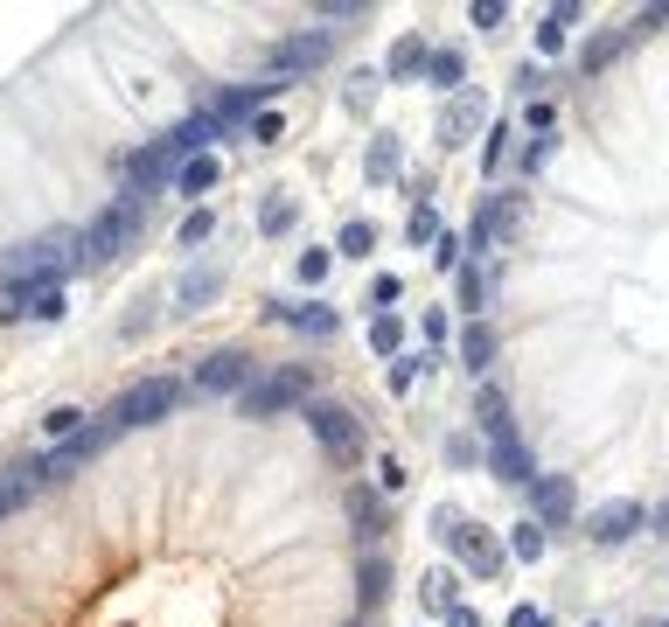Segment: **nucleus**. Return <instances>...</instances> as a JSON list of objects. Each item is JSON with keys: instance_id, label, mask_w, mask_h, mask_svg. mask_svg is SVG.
<instances>
[{"instance_id": "58836bf2", "label": "nucleus", "mask_w": 669, "mask_h": 627, "mask_svg": "<svg viewBox=\"0 0 669 627\" xmlns=\"http://www.w3.org/2000/svg\"><path fill=\"white\" fill-rule=\"evenodd\" d=\"M362 14H370L362 0H328V8H321V22H362Z\"/></svg>"}, {"instance_id": "c03bdc74", "label": "nucleus", "mask_w": 669, "mask_h": 627, "mask_svg": "<svg viewBox=\"0 0 669 627\" xmlns=\"http://www.w3.org/2000/svg\"><path fill=\"white\" fill-rule=\"evenodd\" d=\"M293 217H300L293 202H265V231H286V223H293Z\"/></svg>"}, {"instance_id": "4468645a", "label": "nucleus", "mask_w": 669, "mask_h": 627, "mask_svg": "<svg viewBox=\"0 0 669 627\" xmlns=\"http://www.w3.org/2000/svg\"><path fill=\"white\" fill-rule=\"evenodd\" d=\"M530 502H538V523H558V530L572 523V509H579L565 474H538V481H530Z\"/></svg>"}, {"instance_id": "2eb2a0df", "label": "nucleus", "mask_w": 669, "mask_h": 627, "mask_svg": "<svg viewBox=\"0 0 669 627\" xmlns=\"http://www.w3.org/2000/svg\"><path fill=\"white\" fill-rule=\"evenodd\" d=\"M265 91H273V78H258V84H238V91H217V98H209V119H217V126H238V119H258V105H265Z\"/></svg>"}, {"instance_id": "4c0bfd02", "label": "nucleus", "mask_w": 669, "mask_h": 627, "mask_svg": "<svg viewBox=\"0 0 669 627\" xmlns=\"http://www.w3.org/2000/svg\"><path fill=\"white\" fill-rule=\"evenodd\" d=\"M461 252H468V244H461V237H453V231H447V237H439V244H432V265H439V272H453V265H461Z\"/></svg>"}, {"instance_id": "a878e982", "label": "nucleus", "mask_w": 669, "mask_h": 627, "mask_svg": "<svg viewBox=\"0 0 669 627\" xmlns=\"http://www.w3.org/2000/svg\"><path fill=\"white\" fill-rule=\"evenodd\" d=\"M384 585H391V565H384V550H370V558H362V606L384 600Z\"/></svg>"}, {"instance_id": "c756f323", "label": "nucleus", "mask_w": 669, "mask_h": 627, "mask_svg": "<svg viewBox=\"0 0 669 627\" xmlns=\"http://www.w3.org/2000/svg\"><path fill=\"white\" fill-rule=\"evenodd\" d=\"M509 140H516V132H509V119H503V126L488 132V154H482V175H488V182L503 175V161H509Z\"/></svg>"}, {"instance_id": "09e8293b", "label": "nucleus", "mask_w": 669, "mask_h": 627, "mask_svg": "<svg viewBox=\"0 0 669 627\" xmlns=\"http://www.w3.org/2000/svg\"><path fill=\"white\" fill-rule=\"evenodd\" d=\"M656 530H662V537H669V502H662V509H656Z\"/></svg>"}, {"instance_id": "4be33fe9", "label": "nucleus", "mask_w": 669, "mask_h": 627, "mask_svg": "<svg viewBox=\"0 0 669 627\" xmlns=\"http://www.w3.org/2000/svg\"><path fill=\"white\" fill-rule=\"evenodd\" d=\"M544 550H551V537H544V523H538V516H530V523H516V530H509V558H523V565H538V558H544Z\"/></svg>"}, {"instance_id": "3c124183", "label": "nucleus", "mask_w": 669, "mask_h": 627, "mask_svg": "<svg viewBox=\"0 0 669 627\" xmlns=\"http://www.w3.org/2000/svg\"><path fill=\"white\" fill-rule=\"evenodd\" d=\"M656 627H669V620H656Z\"/></svg>"}, {"instance_id": "412c9836", "label": "nucleus", "mask_w": 669, "mask_h": 627, "mask_svg": "<svg viewBox=\"0 0 669 627\" xmlns=\"http://www.w3.org/2000/svg\"><path fill=\"white\" fill-rule=\"evenodd\" d=\"M349 516H356V530H362V544L384 537V502H377L370 488H349Z\"/></svg>"}, {"instance_id": "393cba45", "label": "nucleus", "mask_w": 669, "mask_h": 627, "mask_svg": "<svg viewBox=\"0 0 669 627\" xmlns=\"http://www.w3.org/2000/svg\"><path fill=\"white\" fill-rule=\"evenodd\" d=\"M217 175H223L217 154H203V161H188L182 175H175V188H182V196H209V188H217Z\"/></svg>"}, {"instance_id": "aec40b11", "label": "nucleus", "mask_w": 669, "mask_h": 627, "mask_svg": "<svg viewBox=\"0 0 669 627\" xmlns=\"http://www.w3.org/2000/svg\"><path fill=\"white\" fill-rule=\"evenodd\" d=\"M461 363L468 370H488L495 363V328H488V321H468V328H461Z\"/></svg>"}, {"instance_id": "7ed1b4c3", "label": "nucleus", "mask_w": 669, "mask_h": 627, "mask_svg": "<svg viewBox=\"0 0 669 627\" xmlns=\"http://www.w3.org/2000/svg\"><path fill=\"white\" fill-rule=\"evenodd\" d=\"M140 217H147V202H132V196L112 202L105 217L84 231V265H112V258H126V252H132V237H140Z\"/></svg>"}, {"instance_id": "0eeeda50", "label": "nucleus", "mask_w": 669, "mask_h": 627, "mask_svg": "<svg viewBox=\"0 0 669 627\" xmlns=\"http://www.w3.org/2000/svg\"><path fill=\"white\" fill-rule=\"evenodd\" d=\"M488 474H495V481H516V488H530V481H538V467H530V446L516 440V426L488 432Z\"/></svg>"}, {"instance_id": "8fccbe9b", "label": "nucleus", "mask_w": 669, "mask_h": 627, "mask_svg": "<svg viewBox=\"0 0 669 627\" xmlns=\"http://www.w3.org/2000/svg\"><path fill=\"white\" fill-rule=\"evenodd\" d=\"M0 516H8V496H0Z\"/></svg>"}, {"instance_id": "37998d69", "label": "nucleus", "mask_w": 669, "mask_h": 627, "mask_svg": "<svg viewBox=\"0 0 669 627\" xmlns=\"http://www.w3.org/2000/svg\"><path fill=\"white\" fill-rule=\"evenodd\" d=\"M474 453H482V446H474V440H468V432H453V440H447V461H453V467H468V461H474Z\"/></svg>"}, {"instance_id": "72a5a7b5", "label": "nucleus", "mask_w": 669, "mask_h": 627, "mask_svg": "<svg viewBox=\"0 0 669 627\" xmlns=\"http://www.w3.org/2000/svg\"><path fill=\"white\" fill-rule=\"evenodd\" d=\"M370 244H377V223H342V252H349V258H362V252H370Z\"/></svg>"}, {"instance_id": "9b49d317", "label": "nucleus", "mask_w": 669, "mask_h": 627, "mask_svg": "<svg viewBox=\"0 0 669 627\" xmlns=\"http://www.w3.org/2000/svg\"><path fill=\"white\" fill-rule=\"evenodd\" d=\"M196 391H252V356H244V349H217V356H203Z\"/></svg>"}, {"instance_id": "f8f14e48", "label": "nucleus", "mask_w": 669, "mask_h": 627, "mask_svg": "<svg viewBox=\"0 0 669 627\" xmlns=\"http://www.w3.org/2000/svg\"><path fill=\"white\" fill-rule=\"evenodd\" d=\"M168 175H175V167H168L161 140H154V147H140V154H126V196H132V202L161 196V182H168Z\"/></svg>"}, {"instance_id": "f704fd0d", "label": "nucleus", "mask_w": 669, "mask_h": 627, "mask_svg": "<svg viewBox=\"0 0 669 627\" xmlns=\"http://www.w3.org/2000/svg\"><path fill=\"white\" fill-rule=\"evenodd\" d=\"M209 231H217V217H209V209H188V217H182V244H203Z\"/></svg>"}, {"instance_id": "473e14b6", "label": "nucleus", "mask_w": 669, "mask_h": 627, "mask_svg": "<svg viewBox=\"0 0 669 627\" xmlns=\"http://www.w3.org/2000/svg\"><path fill=\"white\" fill-rule=\"evenodd\" d=\"M621 43H627L621 28H614V35H592V43H586V70H607V63L621 56Z\"/></svg>"}, {"instance_id": "f3484780", "label": "nucleus", "mask_w": 669, "mask_h": 627, "mask_svg": "<svg viewBox=\"0 0 669 627\" xmlns=\"http://www.w3.org/2000/svg\"><path fill=\"white\" fill-rule=\"evenodd\" d=\"M112 432H119V426H112V418H99V426H84V432H70V440H64V446H56V453H49V467H56V474H70V467H84V461H91V453H99V446L112 440Z\"/></svg>"}, {"instance_id": "1a4fd4ad", "label": "nucleus", "mask_w": 669, "mask_h": 627, "mask_svg": "<svg viewBox=\"0 0 669 627\" xmlns=\"http://www.w3.org/2000/svg\"><path fill=\"white\" fill-rule=\"evenodd\" d=\"M516 196H488L482 209H474V223H468V252H495V244H503L509 231H516Z\"/></svg>"}, {"instance_id": "bb28decb", "label": "nucleus", "mask_w": 669, "mask_h": 627, "mask_svg": "<svg viewBox=\"0 0 669 627\" xmlns=\"http://www.w3.org/2000/svg\"><path fill=\"white\" fill-rule=\"evenodd\" d=\"M223 293V272H188L182 279V307H203V300H217Z\"/></svg>"}, {"instance_id": "a19ab883", "label": "nucleus", "mask_w": 669, "mask_h": 627, "mask_svg": "<svg viewBox=\"0 0 669 627\" xmlns=\"http://www.w3.org/2000/svg\"><path fill=\"white\" fill-rule=\"evenodd\" d=\"M300 279L321 287V279H328V252H308V258H300Z\"/></svg>"}, {"instance_id": "b1692460", "label": "nucleus", "mask_w": 669, "mask_h": 627, "mask_svg": "<svg viewBox=\"0 0 669 627\" xmlns=\"http://www.w3.org/2000/svg\"><path fill=\"white\" fill-rule=\"evenodd\" d=\"M426 78H432L439 91H461V78H468V56H461V49H432Z\"/></svg>"}, {"instance_id": "79ce46f5", "label": "nucleus", "mask_w": 669, "mask_h": 627, "mask_svg": "<svg viewBox=\"0 0 669 627\" xmlns=\"http://www.w3.org/2000/svg\"><path fill=\"white\" fill-rule=\"evenodd\" d=\"M544 161H551V132H538V140H530V147H523V167H530V175H538V167H544Z\"/></svg>"}, {"instance_id": "6ab92c4d", "label": "nucleus", "mask_w": 669, "mask_h": 627, "mask_svg": "<svg viewBox=\"0 0 669 627\" xmlns=\"http://www.w3.org/2000/svg\"><path fill=\"white\" fill-rule=\"evenodd\" d=\"M579 22V0H558V8L544 14V28H538V56H558L565 49V28Z\"/></svg>"}, {"instance_id": "a211bd4d", "label": "nucleus", "mask_w": 669, "mask_h": 627, "mask_svg": "<svg viewBox=\"0 0 669 627\" xmlns=\"http://www.w3.org/2000/svg\"><path fill=\"white\" fill-rule=\"evenodd\" d=\"M49 481H56V467H49V461H14V467H8V481H0V496H8V509H14V502L43 496Z\"/></svg>"}, {"instance_id": "423d86ee", "label": "nucleus", "mask_w": 669, "mask_h": 627, "mask_svg": "<svg viewBox=\"0 0 669 627\" xmlns=\"http://www.w3.org/2000/svg\"><path fill=\"white\" fill-rule=\"evenodd\" d=\"M328 28H308V35H293V43H279L273 56H265V70H273V78H300V70H321L328 63Z\"/></svg>"}, {"instance_id": "c9c22d12", "label": "nucleus", "mask_w": 669, "mask_h": 627, "mask_svg": "<svg viewBox=\"0 0 669 627\" xmlns=\"http://www.w3.org/2000/svg\"><path fill=\"white\" fill-rule=\"evenodd\" d=\"M397 293H405V279H397V272L370 279V307H384V314H391V300H397Z\"/></svg>"}, {"instance_id": "ddd939ff", "label": "nucleus", "mask_w": 669, "mask_h": 627, "mask_svg": "<svg viewBox=\"0 0 669 627\" xmlns=\"http://www.w3.org/2000/svg\"><path fill=\"white\" fill-rule=\"evenodd\" d=\"M265 314L286 321V328H300V335H335V321H342L328 300H273Z\"/></svg>"}, {"instance_id": "ea45409f", "label": "nucleus", "mask_w": 669, "mask_h": 627, "mask_svg": "<svg viewBox=\"0 0 669 627\" xmlns=\"http://www.w3.org/2000/svg\"><path fill=\"white\" fill-rule=\"evenodd\" d=\"M447 600H453V579H447V572H432V579H426V606L439 614V606H447Z\"/></svg>"}, {"instance_id": "f03ea898", "label": "nucleus", "mask_w": 669, "mask_h": 627, "mask_svg": "<svg viewBox=\"0 0 669 627\" xmlns=\"http://www.w3.org/2000/svg\"><path fill=\"white\" fill-rule=\"evenodd\" d=\"M182 405V384H175V376H140V384H132V391H119V397H112V426H119V432H132V426H161V418L168 411H175Z\"/></svg>"}, {"instance_id": "de8ad7c7", "label": "nucleus", "mask_w": 669, "mask_h": 627, "mask_svg": "<svg viewBox=\"0 0 669 627\" xmlns=\"http://www.w3.org/2000/svg\"><path fill=\"white\" fill-rule=\"evenodd\" d=\"M509 627H551V620L538 614V606H516V614H509Z\"/></svg>"}, {"instance_id": "7c9ffc66", "label": "nucleus", "mask_w": 669, "mask_h": 627, "mask_svg": "<svg viewBox=\"0 0 669 627\" xmlns=\"http://www.w3.org/2000/svg\"><path fill=\"white\" fill-rule=\"evenodd\" d=\"M362 175H370V182H391V175H397V140H377L370 161H362Z\"/></svg>"}, {"instance_id": "a18cd8bd", "label": "nucleus", "mask_w": 669, "mask_h": 627, "mask_svg": "<svg viewBox=\"0 0 669 627\" xmlns=\"http://www.w3.org/2000/svg\"><path fill=\"white\" fill-rule=\"evenodd\" d=\"M377 488H384V496H397V488H405V467L384 461V467H377Z\"/></svg>"}, {"instance_id": "20e7f679", "label": "nucleus", "mask_w": 669, "mask_h": 627, "mask_svg": "<svg viewBox=\"0 0 669 627\" xmlns=\"http://www.w3.org/2000/svg\"><path fill=\"white\" fill-rule=\"evenodd\" d=\"M308 426H314V440L328 446L335 461H356L362 453V426H356L349 405H328V397H321V405H308Z\"/></svg>"}, {"instance_id": "5701e85b", "label": "nucleus", "mask_w": 669, "mask_h": 627, "mask_svg": "<svg viewBox=\"0 0 669 627\" xmlns=\"http://www.w3.org/2000/svg\"><path fill=\"white\" fill-rule=\"evenodd\" d=\"M426 63H432V49L418 43V35H405V43L391 49V78H426Z\"/></svg>"}, {"instance_id": "49530a36", "label": "nucleus", "mask_w": 669, "mask_h": 627, "mask_svg": "<svg viewBox=\"0 0 669 627\" xmlns=\"http://www.w3.org/2000/svg\"><path fill=\"white\" fill-rule=\"evenodd\" d=\"M370 98H377V78H356V84H349V105L370 112Z\"/></svg>"}, {"instance_id": "c85d7f7f", "label": "nucleus", "mask_w": 669, "mask_h": 627, "mask_svg": "<svg viewBox=\"0 0 669 627\" xmlns=\"http://www.w3.org/2000/svg\"><path fill=\"white\" fill-rule=\"evenodd\" d=\"M405 237H412V244H439V237H447V231H439V209H432V202H418V209H412Z\"/></svg>"}, {"instance_id": "6e6552de", "label": "nucleus", "mask_w": 669, "mask_h": 627, "mask_svg": "<svg viewBox=\"0 0 669 627\" xmlns=\"http://www.w3.org/2000/svg\"><path fill=\"white\" fill-rule=\"evenodd\" d=\"M217 132H223V126L209 119V112H196V119H182V126H175V132H168V140H161V154H168V167H175V175H182L188 161H203V154H209V140H217Z\"/></svg>"}, {"instance_id": "e433bc0d", "label": "nucleus", "mask_w": 669, "mask_h": 627, "mask_svg": "<svg viewBox=\"0 0 669 627\" xmlns=\"http://www.w3.org/2000/svg\"><path fill=\"white\" fill-rule=\"evenodd\" d=\"M509 22V0H474V28H503Z\"/></svg>"}, {"instance_id": "f257e3e1", "label": "nucleus", "mask_w": 669, "mask_h": 627, "mask_svg": "<svg viewBox=\"0 0 669 627\" xmlns=\"http://www.w3.org/2000/svg\"><path fill=\"white\" fill-rule=\"evenodd\" d=\"M432 530H439V544H447V550L468 565L474 579H503V544H495L482 523H468L461 509H439V516H432Z\"/></svg>"}, {"instance_id": "39448f33", "label": "nucleus", "mask_w": 669, "mask_h": 627, "mask_svg": "<svg viewBox=\"0 0 669 627\" xmlns=\"http://www.w3.org/2000/svg\"><path fill=\"white\" fill-rule=\"evenodd\" d=\"M300 397H308V370H279V376H265V384H252L238 405H244V418H273L286 405H300Z\"/></svg>"}, {"instance_id": "cd10ccee", "label": "nucleus", "mask_w": 669, "mask_h": 627, "mask_svg": "<svg viewBox=\"0 0 669 627\" xmlns=\"http://www.w3.org/2000/svg\"><path fill=\"white\" fill-rule=\"evenodd\" d=\"M397 341H405V328H397V314H377V321H370V349H377V356H391V363H397Z\"/></svg>"}, {"instance_id": "dca6fc26", "label": "nucleus", "mask_w": 669, "mask_h": 627, "mask_svg": "<svg viewBox=\"0 0 669 627\" xmlns=\"http://www.w3.org/2000/svg\"><path fill=\"white\" fill-rule=\"evenodd\" d=\"M482 112H488V105H482V91H461V98H453L447 112H439V147H447V154H453V147H461L468 132L482 126Z\"/></svg>"}, {"instance_id": "9d476101", "label": "nucleus", "mask_w": 669, "mask_h": 627, "mask_svg": "<svg viewBox=\"0 0 669 627\" xmlns=\"http://www.w3.org/2000/svg\"><path fill=\"white\" fill-rule=\"evenodd\" d=\"M635 530H642V502H627V496L600 502V509L586 516V537H592V544H627Z\"/></svg>"}, {"instance_id": "2f4dec72", "label": "nucleus", "mask_w": 669, "mask_h": 627, "mask_svg": "<svg viewBox=\"0 0 669 627\" xmlns=\"http://www.w3.org/2000/svg\"><path fill=\"white\" fill-rule=\"evenodd\" d=\"M482 300H488V272H482V265H461V307L482 314Z\"/></svg>"}]
</instances>
